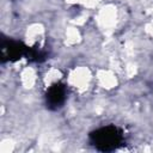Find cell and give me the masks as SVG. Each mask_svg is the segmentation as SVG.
Segmentation results:
<instances>
[{
    "label": "cell",
    "instance_id": "cell-1",
    "mask_svg": "<svg viewBox=\"0 0 153 153\" xmlns=\"http://www.w3.org/2000/svg\"><path fill=\"white\" fill-rule=\"evenodd\" d=\"M90 143L100 152H112L123 142V131L116 126H105L88 134Z\"/></svg>",
    "mask_w": 153,
    "mask_h": 153
},
{
    "label": "cell",
    "instance_id": "cell-2",
    "mask_svg": "<svg viewBox=\"0 0 153 153\" xmlns=\"http://www.w3.org/2000/svg\"><path fill=\"white\" fill-rule=\"evenodd\" d=\"M29 49L30 47L22 41L2 37L0 42V61L2 63L16 62L22 57H26Z\"/></svg>",
    "mask_w": 153,
    "mask_h": 153
},
{
    "label": "cell",
    "instance_id": "cell-3",
    "mask_svg": "<svg viewBox=\"0 0 153 153\" xmlns=\"http://www.w3.org/2000/svg\"><path fill=\"white\" fill-rule=\"evenodd\" d=\"M67 98V86L57 81L49 86V88L45 92V105L49 110H59L60 108L63 106Z\"/></svg>",
    "mask_w": 153,
    "mask_h": 153
}]
</instances>
